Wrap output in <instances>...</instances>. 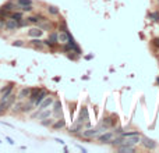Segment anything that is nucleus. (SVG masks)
Instances as JSON below:
<instances>
[{
	"label": "nucleus",
	"mask_w": 159,
	"mask_h": 153,
	"mask_svg": "<svg viewBox=\"0 0 159 153\" xmlns=\"http://www.w3.org/2000/svg\"><path fill=\"white\" fill-rule=\"evenodd\" d=\"M90 120V113H88V107H81V110H80V116H78L77 121L78 123H81V124H84L85 121Z\"/></svg>",
	"instance_id": "39448f33"
},
{
	"label": "nucleus",
	"mask_w": 159,
	"mask_h": 153,
	"mask_svg": "<svg viewBox=\"0 0 159 153\" xmlns=\"http://www.w3.org/2000/svg\"><path fill=\"white\" fill-rule=\"evenodd\" d=\"M113 138H114V132H112V131H105V132L99 134L98 137H96V139H98L101 143H109Z\"/></svg>",
	"instance_id": "20e7f679"
},
{
	"label": "nucleus",
	"mask_w": 159,
	"mask_h": 153,
	"mask_svg": "<svg viewBox=\"0 0 159 153\" xmlns=\"http://www.w3.org/2000/svg\"><path fill=\"white\" fill-rule=\"evenodd\" d=\"M14 100H16V96H14V95H10V96H7V97H1V99H0V114L6 113L13 106Z\"/></svg>",
	"instance_id": "f257e3e1"
},
{
	"label": "nucleus",
	"mask_w": 159,
	"mask_h": 153,
	"mask_svg": "<svg viewBox=\"0 0 159 153\" xmlns=\"http://www.w3.org/2000/svg\"><path fill=\"white\" fill-rule=\"evenodd\" d=\"M13 84L11 85H6L4 88H1L0 89V95H1V97H7V96H10L11 95V91H13Z\"/></svg>",
	"instance_id": "f8f14e48"
},
{
	"label": "nucleus",
	"mask_w": 159,
	"mask_h": 153,
	"mask_svg": "<svg viewBox=\"0 0 159 153\" xmlns=\"http://www.w3.org/2000/svg\"><path fill=\"white\" fill-rule=\"evenodd\" d=\"M28 22L29 24H38V22H39V17H29Z\"/></svg>",
	"instance_id": "cd10ccee"
},
{
	"label": "nucleus",
	"mask_w": 159,
	"mask_h": 153,
	"mask_svg": "<svg viewBox=\"0 0 159 153\" xmlns=\"http://www.w3.org/2000/svg\"><path fill=\"white\" fill-rule=\"evenodd\" d=\"M70 36H71V33H70L69 31H60V32H59V38H57V40H59V43L64 45V43H67V40L70 39Z\"/></svg>",
	"instance_id": "6e6552de"
},
{
	"label": "nucleus",
	"mask_w": 159,
	"mask_h": 153,
	"mask_svg": "<svg viewBox=\"0 0 159 153\" xmlns=\"http://www.w3.org/2000/svg\"><path fill=\"white\" fill-rule=\"evenodd\" d=\"M31 43H32L37 49H42V48H43V40H41L39 38H32Z\"/></svg>",
	"instance_id": "aec40b11"
},
{
	"label": "nucleus",
	"mask_w": 159,
	"mask_h": 153,
	"mask_svg": "<svg viewBox=\"0 0 159 153\" xmlns=\"http://www.w3.org/2000/svg\"><path fill=\"white\" fill-rule=\"evenodd\" d=\"M28 35L31 38H41L42 35H43V29H41L39 27H37V28H31L28 31Z\"/></svg>",
	"instance_id": "9d476101"
},
{
	"label": "nucleus",
	"mask_w": 159,
	"mask_h": 153,
	"mask_svg": "<svg viewBox=\"0 0 159 153\" xmlns=\"http://www.w3.org/2000/svg\"><path fill=\"white\" fill-rule=\"evenodd\" d=\"M18 27H20V21L14 20V18L7 20V21H6V25H4V28L7 29V31H16Z\"/></svg>",
	"instance_id": "423d86ee"
},
{
	"label": "nucleus",
	"mask_w": 159,
	"mask_h": 153,
	"mask_svg": "<svg viewBox=\"0 0 159 153\" xmlns=\"http://www.w3.org/2000/svg\"><path fill=\"white\" fill-rule=\"evenodd\" d=\"M4 25H6V21H4L3 18H0V31L4 29Z\"/></svg>",
	"instance_id": "72a5a7b5"
},
{
	"label": "nucleus",
	"mask_w": 159,
	"mask_h": 153,
	"mask_svg": "<svg viewBox=\"0 0 159 153\" xmlns=\"http://www.w3.org/2000/svg\"><path fill=\"white\" fill-rule=\"evenodd\" d=\"M3 8H4V10H7V11H11L13 8H14V4L8 1V3H6V4L3 6Z\"/></svg>",
	"instance_id": "bb28decb"
},
{
	"label": "nucleus",
	"mask_w": 159,
	"mask_h": 153,
	"mask_svg": "<svg viewBox=\"0 0 159 153\" xmlns=\"http://www.w3.org/2000/svg\"><path fill=\"white\" fill-rule=\"evenodd\" d=\"M151 43H152V46H154V48H156L159 50V36L158 38H154Z\"/></svg>",
	"instance_id": "c756f323"
},
{
	"label": "nucleus",
	"mask_w": 159,
	"mask_h": 153,
	"mask_svg": "<svg viewBox=\"0 0 159 153\" xmlns=\"http://www.w3.org/2000/svg\"><path fill=\"white\" fill-rule=\"evenodd\" d=\"M53 113H54L56 117L61 116V103H60V100L53 102Z\"/></svg>",
	"instance_id": "4468645a"
},
{
	"label": "nucleus",
	"mask_w": 159,
	"mask_h": 153,
	"mask_svg": "<svg viewBox=\"0 0 159 153\" xmlns=\"http://www.w3.org/2000/svg\"><path fill=\"white\" fill-rule=\"evenodd\" d=\"M46 96H48V91H46V89H41V91H39V93H38L37 99H35V103H34V105L39 106V103H41V102L43 100Z\"/></svg>",
	"instance_id": "ddd939ff"
},
{
	"label": "nucleus",
	"mask_w": 159,
	"mask_h": 153,
	"mask_svg": "<svg viewBox=\"0 0 159 153\" xmlns=\"http://www.w3.org/2000/svg\"><path fill=\"white\" fill-rule=\"evenodd\" d=\"M21 109H22V103H20V102L13 106V110H14V111H18V110H21Z\"/></svg>",
	"instance_id": "2f4dec72"
},
{
	"label": "nucleus",
	"mask_w": 159,
	"mask_h": 153,
	"mask_svg": "<svg viewBox=\"0 0 159 153\" xmlns=\"http://www.w3.org/2000/svg\"><path fill=\"white\" fill-rule=\"evenodd\" d=\"M39 91H41V88H34V89H31V95H29V102H31V103H35V99H37Z\"/></svg>",
	"instance_id": "dca6fc26"
},
{
	"label": "nucleus",
	"mask_w": 159,
	"mask_h": 153,
	"mask_svg": "<svg viewBox=\"0 0 159 153\" xmlns=\"http://www.w3.org/2000/svg\"><path fill=\"white\" fill-rule=\"evenodd\" d=\"M53 123H54V120H53V118H50V117H48V118H43V120H41V124H42V125H45V127L53 125Z\"/></svg>",
	"instance_id": "4be33fe9"
},
{
	"label": "nucleus",
	"mask_w": 159,
	"mask_h": 153,
	"mask_svg": "<svg viewBox=\"0 0 159 153\" xmlns=\"http://www.w3.org/2000/svg\"><path fill=\"white\" fill-rule=\"evenodd\" d=\"M156 82H158V84H159V76H158V78H156Z\"/></svg>",
	"instance_id": "c9c22d12"
},
{
	"label": "nucleus",
	"mask_w": 159,
	"mask_h": 153,
	"mask_svg": "<svg viewBox=\"0 0 159 153\" xmlns=\"http://www.w3.org/2000/svg\"><path fill=\"white\" fill-rule=\"evenodd\" d=\"M66 127V121L63 120V118H60V120H57L53 123V128L54 129H60V128H64Z\"/></svg>",
	"instance_id": "6ab92c4d"
},
{
	"label": "nucleus",
	"mask_w": 159,
	"mask_h": 153,
	"mask_svg": "<svg viewBox=\"0 0 159 153\" xmlns=\"http://www.w3.org/2000/svg\"><path fill=\"white\" fill-rule=\"evenodd\" d=\"M11 18H14V20H17V21L22 20V13H14L11 16Z\"/></svg>",
	"instance_id": "c85d7f7f"
},
{
	"label": "nucleus",
	"mask_w": 159,
	"mask_h": 153,
	"mask_svg": "<svg viewBox=\"0 0 159 153\" xmlns=\"http://www.w3.org/2000/svg\"><path fill=\"white\" fill-rule=\"evenodd\" d=\"M156 1H158V4H159V0H156Z\"/></svg>",
	"instance_id": "e433bc0d"
},
{
	"label": "nucleus",
	"mask_w": 159,
	"mask_h": 153,
	"mask_svg": "<svg viewBox=\"0 0 159 153\" xmlns=\"http://www.w3.org/2000/svg\"><path fill=\"white\" fill-rule=\"evenodd\" d=\"M53 97H50V96H46L43 100L39 103V110H43V109H48L49 106H52L53 105Z\"/></svg>",
	"instance_id": "1a4fd4ad"
},
{
	"label": "nucleus",
	"mask_w": 159,
	"mask_h": 153,
	"mask_svg": "<svg viewBox=\"0 0 159 153\" xmlns=\"http://www.w3.org/2000/svg\"><path fill=\"white\" fill-rule=\"evenodd\" d=\"M29 95H31V88H24L20 91L18 97H20V99H25V97H29Z\"/></svg>",
	"instance_id": "f3484780"
},
{
	"label": "nucleus",
	"mask_w": 159,
	"mask_h": 153,
	"mask_svg": "<svg viewBox=\"0 0 159 153\" xmlns=\"http://www.w3.org/2000/svg\"><path fill=\"white\" fill-rule=\"evenodd\" d=\"M20 6H29V4H32V0H17Z\"/></svg>",
	"instance_id": "a878e982"
},
{
	"label": "nucleus",
	"mask_w": 159,
	"mask_h": 153,
	"mask_svg": "<svg viewBox=\"0 0 159 153\" xmlns=\"http://www.w3.org/2000/svg\"><path fill=\"white\" fill-rule=\"evenodd\" d=\"M140 143L143 145L144 149H147V150H154L158 146V143L154 139H151V138H148V137H141V142Z\"/></svg>",
	"instance_id": "7ed1b4c3"
},
{
	"label": "nucleus",
	"mask_w": 159,
	"mask_h": 153,
	"mask_svg": "<svg viewBox=\"0 0 159 153\" xmlns=\"http://www.w3.org/2000/svg\"><path fill=\"white\" fill-rule=\"evenodd\" d=\"M114 149L117 150V152H123V153H133L135 152V146L133 145H126V143H122V145H119L117 148H114Z\"/></svg>",
	"instance_id": "0eeeda50"
},
{
	"label": "nucleus",
	"mask_w": 159,
	"mask_h": 153,
	"mask_svg": "<svg viewBox=\"0 0 159 153\" xmlns=\"http://www.w3.org/2000/svg\"><path fill=\"white\" fill-rule=\"evenodd\" d=\"M22 40H16V42H13V46H16V48H18V46H22Z\"/></svg>",
	"instance_id": "473e14b6"
},
{
	"label": "nucleus",
	"mask_w": 159,
	"mask_h": 153,
	"mask_svg": "<svg viewBox=\"0 0 159 153\" xmlns=\"http://www.w3.org/2000/svg\"><path fill=\"white\" fill-rule=\"evenodd\" d=\"M7 142L10 143V145H13V143H14V141H13L11 138H7Z\"/></svg>",
	"instance_id": "f704fd0d"
},
{
	"label": "nucleus",
	"mask_w": 159,
	"mask_h": 153,
	"mask_svg": "<svg viewBox=\"0 0 159 153\" xmlns=\"http://www.w3.org/2000/svg\"><path fill=\"white\" fill-rule=\"evenodd\" d=\"M48 11L52 14V16H57L59 14V8L56 6H48Z\"/></svg>",
	"instance_id": "393cba45"
},
{
	"label": "nucleus",
	"mask_w": 159,
	"mask_h": 153,
	"mask_svg": "<svg viewBox=\"0 0 159 153\" xmlns=\"http://www.w3.org/2000/svg\"><path fill=\"white\" fill-rule=\"evenodd\" d=\"M41 113H39V120H43V118H48V117H50L52 116V111L50 110H48V109H43V110H39Z\"/></svg>",
	"instance_id": "a211bd4d"
},
{
	"label": "nucleus",
	"mask_w": 159,
	"mask_h": 153,
	"mask_svg": "<svg viewBox=\"0 0 159 153\" xmlns=\"http://www.w3.org/2000/svg\"><path fill=\"white\" fill-rule=\"evenodd\" d=\"M148 17H149L152 21L159 22V11H152V13H149V14H148Z\"/></svg>",
	"instance_id": "5701e85b"
},
{
	"label": "nucleus",
	"mask_w": 159,
	"mask_h": 153,
	"mask_svg": "<svg viewBox=\"0 0 159 153\" xmlns=\"http://www.w3.org/2000/svg\"><path fill=\"white\" fill-rule=\"evenodd\" d=\"M82 129H84V124H81V123H75V124L73 125V127H70V134H77V135H80V132H81Z\"/></svg>",
	"instance_id": "9b49d317"
},
{
	"label": "nucleus",
	"mask_w": 159,
	"mask_h": 153,
	"mask_svg": "<svg viewBox=\"0 0 159 153\" xmlns=\"http://www.w3.org/2000/svg\"><path fill=\"white\" fill-rule=\"evenodd\" d=\"M32 107H34V103H31V102H29L28 105H24V106H22L21 111H22V113H28V111H31V110H32Z\"/></svg>",
	"instance_id": "b1692460"
},
{
	"label": "nucleus",
	"mask_w": 159,
	"mask_h": 153,
	"mask_svg": "<svg viewBox=\"0 0 159 153\" xmlns=\"http://www.w3.org/2000/svg\"><path fill=\"white\" fill-rule=\"evenodd\" d=\"M38 25H39V28L43 29V31H50V29L53 28V24L50 21L46 20V18L43 20V22H38Z\"/></svg>",
	"instance_id": "2eb2a0df"
},
{
	"label": "nucleus",
	"mask_w": 159,
	"mask_h": 153,
	"mask_svg": "<svg viewBox=\"0 0 159 153\" xmlns=\"http://www.w3.org/2000/svg\"><path fill=\"white\" fill-rule=\"evenodd\" d=\"M20 7L22 11H32V4H29V6H20Z\"/></svg>",
	"instance_id": "7c9ffc66"
},
{
	"label": "nucleus",
	"mask_w": 159,
	"mask_h": 153,
	"mask_svg": "<svg viewBox=\"0 0 159 153\" xmlns=\"http://www.w3.org/2000/svg\"><path fill=\"white\" fill-rule=\"evenodd\" d=\"M57 38H59V32H50V33H49V40H50V42H53L54 45L59 43Z\"/></svg>",
	"instance_id": "412c9836"
},
{
	"label": "nucleus",
	"mask_w": 159,
	"mask_h": 153,
	"mask_svg": "<svg viewBox=\"0 0 159 153\" xmlns=\"http://www.w3.org/2000/svg\"><path fill=\"white\" fill-rule=\"evenodd\" d=\"M99 134H102V131L98 128V127H95V128H85L82 129L81 132H80V137L84 138V139H94L99 135Z\"/></svg>",
	"instance_id": "f03ea898"
}]
</instances>
